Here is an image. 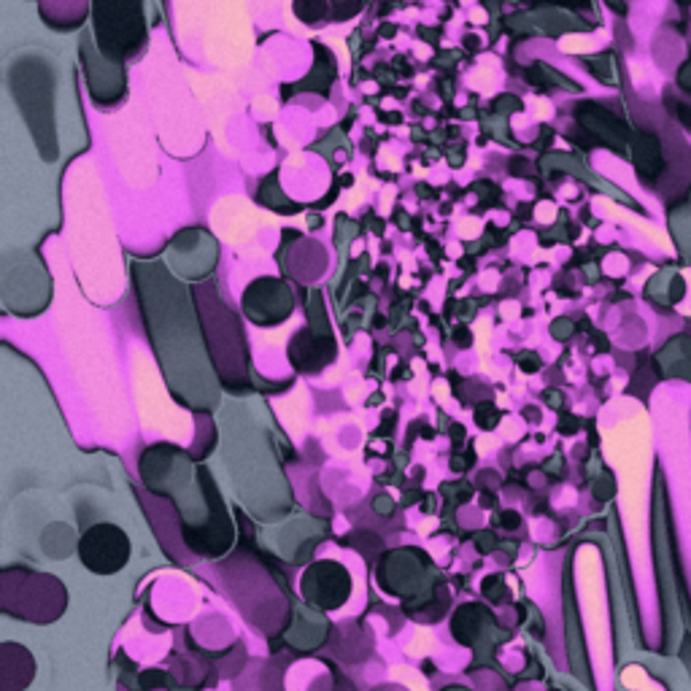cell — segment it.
Wrapping results in <instances>:
<instances>
[{
	"instance_id": "1",
	"label": "cell",
	"mask_w": 691,
	"mask_h": 691,
	"mask_svg": "<svg viewBox=\"0 0 691 691\" xmlns=\"http://www.w3.org/2000/svg\"><path fill=\"white\" fill-rule=\"evenodd\" d=\"M95 25L100 46L111 57L133 54L144 44L141 0H95Z\"/></svg>"
},
{
	"instance_id": "2",
	"label": "cell",
	"mask_w": 691,
	"mask_h": 691,
	"mask_svg": "<svg viewBox=\"0 0 691 691\" xmlns=\"http://www.w3.org/2000/svg\"><path fill=\"white\" fill-rule=\"evenodd\" d=\"M79 557L92 573L114 575L130 559V538L114 524H95L81 535Z\"/></svg>"
}]
</instances>
